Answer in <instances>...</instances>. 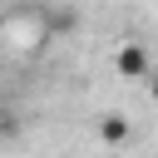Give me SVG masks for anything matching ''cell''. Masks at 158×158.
<instances>
[{
    "instance_id": "2",
    "label": "cell",
    "mask_w": 158,
    "mask_h": 158,
    "mask_svg": "<svg viewBox=\"0 0 158 158\" xmlns=\"http://www.w3.org/2000/svg\"><path fill=\"white\" fill-rule=\"evenodd\" d=\"M128 133H133V128H128V118H123V114H104V118H99V138H104L109 148H123V143H128Z\"/></svg>"
},
{
    "instance_id": "3",
    "label": "cell",
    "mask_w": 158,
    "mask_h": 158,
    "mask_svg": "<svg viewBox=\"0 0 158 158\" xmlns=\"http://www.w3.org/2000/svg\"><path fill=\"white\" fill-rule=\"evenodd\" d=\"M74 25H79V15H74L69 5H54V10H49V25H44V30H49V35H69Z\"/></svg>"
},
{
    "instance_id": "4",
    "label": "cell",
    "mask_w": 158,
    "mask_h": 158,
    "mask_svg": "<svg viewBox=\"0 0 158 158\" xmlns=\"http://www.w3.org/2000/svg\"><path fill=\"white\" fill-rule=\"evenodd\" d=\"M143 84H148V99H153V104H158V64H153V69H148V74H143Z\"/></svg>"
},
{
    "instance_id": "1",
    "label": "cell",
    "mask_w": 158,
    "mask_h": 158,
    "mask_svg": "<svg viewBox=\"0 0 158 158\" xmlns=\"http://www.w3.org/2000/svg\"><path fill=\"white\" fill-rule=\"evenodd\" d=\"M114 69H118V79H143V74L153 69V59H148V49H143L138 40H123V44L114 49Z\"/></svg>"
}]
</instances>
